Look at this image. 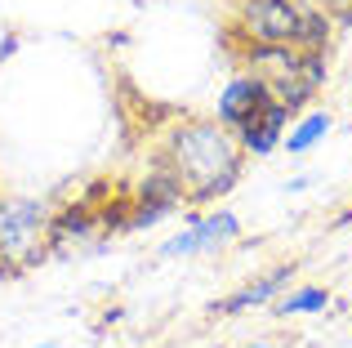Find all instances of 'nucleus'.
Masks as SVG:
<instances>
[{
    "instance_id": "f257e3e1",
    "label": "nucleus",
    "mask_w": 352,
    "mask_h": 348,
    "mask_svg": "<svg viewBox=\"0 0 352 348\" xmlns=\"http://www.w3.org/2000/svg\"><path fill=\"white\" fill-rule=\"evenodd\" d=\"M156 166L174 174L188 210H201L223 201L241 183L245 152H241L236 134L219 125L214 116H179L165 125L161 143H156Z\"/></svg>"
},
{
    "instance_id": "f03ea898",
    "label": "nucleus",
    "mask_w": 352,
    "mask_h": 348,
    "mask_svg": "<svg viewBox=\"0 0 352 348\" xmlns=\"http://www.w3.org/2000/svg\"><path fill=\"white\" fill-rule=\"evenodd\" d=\"M241 63L250 72L267 80L272 98H281L294 116L303 107H312V98L326 89V76H330V63H326V50H299V45H263V41H245L241 50Z\"/></svg>"
},
{
    "instance_id": "7ed1b4c3",
    "label": "nucleus",
    "mask_w": 352,
    "mask_h": 348,
    "mask_svg": "<svg viewBox=\"0 0 352 348\" xmlns=\"http://www.w3.org/2000/svg\"><path fill=\"white\" fill-rule=\"evenodd\" d=\"M236 23L245 41L326 50L335 36V18L317 0H236Z\"/></svg>"
},
{
    "instance_id": "20e7f679",
    "label": "nucleus",
    "mask_w": 352,
    "mask_h": 348,
    "mask_svg": "<svg viewBox=\"0 0 352 348\" xmlns=\"http://www.w3.org/2000/svg\"><path fill=\"white\" fill-rule=\"evenodd\" d=\"M54 206L41 197H0V259L9 268H36L50 254Z\"/></svg>"
},
{
    "instance_id": "39448f33",
    "label": "nucleus",
    "mask_w": 352,
    "mask_h": 348,
    "mask_svg": "<svg viewBox=\"0 0 352 348\" xmlns=\"http://www.w3.org/2000/svg\"><path fill=\"white\" fill-rule=\"evenodd\" d=\"M236 237H241V219L232 215V210H210V215L188 219V224H183L179 232L170 237V241H161L156 259H188V254H210V250H219V246L236 241Z\"/></svg>"
},
{
    "instance_id": "423d86ee",
    "label": "nucleus",
    "mask_w": 352,
    "mask_h": 348,
    "mask_svg": "<svg viewBox=\"0 0 352 348\" xmlns=\"http://www.w3.org/2000/svg\"><path fill=\"white\" fill-rule=\"evenodd\" d=\"M125 206H129V228H152L156 219L179 215V210L188 206V201H183V188L174 183V174L152 161L147 179H143V183H138V188L125 197Z\"/></svg>"
},
{
    "instance_id": "0eeeda50",
    "label": "nucleus",
    "mask_w": 352,
    "mask_h": 348,
    "mask_svg": "<svg viewBox=\"0 0 352 348\" xmlns=\"http://www.w3.org/2000/svg\"><path fill=\"white\" fill-rule=\"evenodd\" d=\"M290 121H294L290 107H285L281 98H267V103L258 107V112H250L232 134H236L245 157H272V152H281V139H285V130H290Z\"/></svg>"
},
{
    "instance_id": "6e6552de",
    "label": "nucleus",
    "mask_w": 352,
    "mask_h": 348,
    "mask_svg": "<svg viewBox=\"0 0 352 348\" xmlns=\"http://www.w3.org/2000/svg\"><path fill=\"white\" fill-rule=\"evenodd\" d=\"M272 98V89H267V80L258 76V72H236L232 80H228L223 89H219V103H214V121L228 125V130H236L241 121H245L250 112H258V107Z\"/></svg>"
},
{
    "instance_id": "1a4fd4ad",
    "label": "nucleus",
    "mask_w": 352,
    "mask_h": 348,
    "mask_svg": "<svg viewBox=\"0 0 352 348\" xmlns=\"http://www.w3.org/2000/svg\"><path fill=\"white\" fill-rule=\"evenodd\" d=\"M290 281H294V263H276V268H267L263 277L245 281L236 295H228L223 304H219V313H245V308H263V304H272V299L281 295Z\"/></svg>"
},
{
    "instance_id": "9d476101",
    "label": "nucleus",
    "mask_w": 352,
    "mask_h": 348,
    "mask_svg": "<svg viewBox=\"0 0 352 348\" xmlns=\"http://www.w3.org/2000/svg\"><path fill=\"white\" fill-rule=\"evenodd\" d=\"M335 130V121H330V112H308L303 107L299 116L290 121V130H285V139H281V152H290V157H303V152H312L326 134Z\"/></svg>"
},
{
    "instance_id": "9b49d317",
    "label": "nucleus",
    "mask_w": 352,
    "mask_h": 348,
    "mask_svg": "<svg viewBox=\"0 0 352 348\" xmlns=\"http://www.w3.org/2000/svg\"><path fill=\"white\" fill-rule=\"evenodd\" d=\"M330 308V290L326 286H299V290H281L276 299V313L281 317H312Z\"/></svg>"
},
{
    "instance_id": "f8f14e48",
    "label": "nucleus",
    "mask_w": 352,
    "mask_h": 348,
    "mask_svg": "<svg viewBox=\"0 0 352 348\" xmlns=\"http://www.w3.org/2000/svg\"><path fill=\"white\" fill-rule=\"evenodd\" d=\"M312 174H294V179H285V192H308Z\"/></svg>"
},
{
    "instance_id": "ddd939ff",
    "label": "nucleus",
    "mask_w": 352,
    "mask_h": 348,
    "mask_svg": "<svg viewBox=\"0 0 352 348\" xmlns=\"http://www.w3.org/2000/svg\"><path fill=\"white\" fill-rule=\"evenodd\" d=\"M14 272H18V268H9V263L0 259V281H9V277H14Z\"/></svg>"
},
{
    "instance_id": "4468645a",
    "label": "nucleus",
    "mask_w": 352,
    "mask_h": 348,
    "mask_svg": "<svg viewBox=\"0 0 352 348\" xmlns=\"http://www.w3.org/2000/svg\"><path fill=\"white\" fill-rule=\"evenodd\" d=\"M36 348H54V344H36Z\"/></svg>"
},
{
    "instance_id": "2eb2a0df",
    "label": "nucleus",
    "mask_w": 352,
    "mask_h": 348,
    "mask_svg": "<svg viewBox=\"0 0 352 348\" xmlns=\"http://www.w3.org/2000/svg\"><path fill=\"white\" fill-rule=\"evenodd\" d=\"M254 348H267V344H254Z\"/></svg>"
}]
</instances>
